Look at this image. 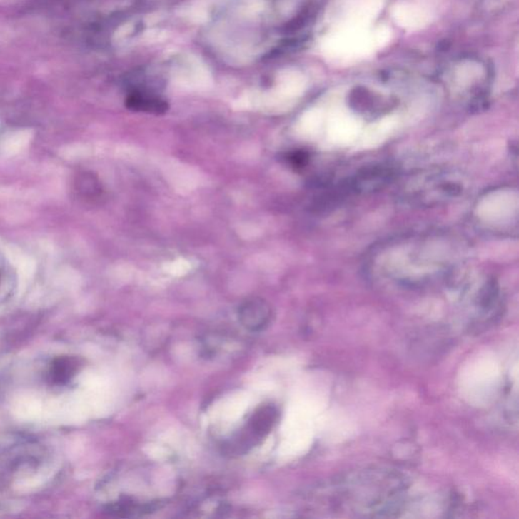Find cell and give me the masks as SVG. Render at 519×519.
I'll return each instance as SVG.
<instances>
[{"instance_id": "cell-1", "label": "cell", "mask_w": 519, "mask_h": 519, "mask_svg": "<svg viewBox=\"0 0 519 519\" xmlns=\"http://www.w3.org/2000/svg\"><path fill=\"white\" fill-rule=\"evenodd\" d=\"M325 488L330 511L363 513V516H392L402 509L408 485L400 475L381 470H364L334 479Z\"/></svg>"}, {"instance_id": "cell-2", "label": "cell", "mask_w": 519, "mask_h": 519, "mask_svg": "<svg viewBox=\"0 0 519 519\" xmlns=\"http://www.w3.org/2000/svg\"><path fill=\"white\" fill-rule=\"evenodd\" d=\"M277 419L278 411L274 405H262L253 413L245 431L241 432L231 443V448L241 453L247 451L248 448H253L258 441L262 440L271 432Z\"/></svg>"}, {"instance_id": "cell-3", "label": "cell", "mask_w": 519, "mask_h": 519, "mask_svg": "<svg viewBox=\"0 0 519 519\" xmlns=\"http://www.w3.org/2000/svg\"><path fill=\"white\" fill-rule=\"evenodd\" d=\"M272 317L271 306L261 298L248 299L240 306L238 318L246 329L259 332L269 325Z\"/></svg>"}, {"instance_id": "cell-4", "label": "cell", "mask_w": 519, "mask_h": 519, "mask_svg": "<svg viewBox=\"0 0 519 519\" xmlns=\"http://www.w3.org/2000/svg\"><path fill=\"white\" fill-rule=\"evenodd\" d=\"M126 106L128 109L135 112L154 115L165 114L168 108V103L163 99L141 91H135L128 96Z\"/></svg>"}, {"instance_id": "cell-5", "label": "cell", "mask_w": 519, "mask_h": 519, "mask_svg": "<svg viewBox=\"0 0 519 519\" xmlns=\"http://www.w3.org/2000/svg\"><path fill=\"white\" fill-rule=\"evenodd\" d=\"M79 368V362L72 357L55 359L50 368V380L55 385H65L71 380Z\"/></svg>"}, {"instance_id": "cell-6", "label": "cell", "mask_w": 519, "mask_h": 519, "mask_svg": "<svg viewBox=\"0 0 519 519\" xmlns=\"http://www.w3.org/2000/svg\"><path fill=\"white\" fill-rule=\"evenodd\" d=\"M286 161H288L293 168H303V166L306 165V161H308V156H306V154L304 153V152H293V153L288 154V156H286Z\"/></svg>"}]
</instances>
